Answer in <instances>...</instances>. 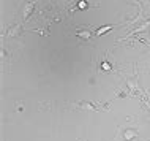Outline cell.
Listing matches in <instances>:
<instances>
[{"label":"cell","instance_id":"cell-4","mask_svg":"<svg viewBox=\"0 0 150 141\" xmlns=\"http://www.w3.org/2000/svg\"><path fill=\"white\" fill-rule=\"evenodd\" d=\"M33 8H35V2H29V3H25L22 8V14H24V19H27L30 16V13L33 11Z\"/></svg>","mask_w":150,"mask_h":141},{"label":"cell","instance_id":"cell-5","mask_svg":"<svg viewBox=\"0 0 150 141\" xmlns=\"http://www.w3.org/2000/svg\"><path fill=\"white\" fill-rule=\"evenodd\" d=\"M122 135H123V140H125V141H131V140L137 135V132L134 130V128H125Z\"/></svg>","mask_w":150,"mask_h":141},{"label":"cell","instance_id":"cell-10","mask_svg":"<svg viewBox=\"0 0 150 141\" xmlns=\"http://www.w3.org/2000/svg\"><path fill=\"white\" fill-rule=\"evenodd\" d=\"M129 2H131V3H136V5L139 6V10L142 11V6H141V2H139V0H129Z\"/></svg>","mask_w":150,"mask_h":141},{"label":"cell","instance_id":"cell-7","mask_svg":"<svg viewBox=\"0 0 150 141\" xmlns=\"http://www.w3.org/2000/svg\"><path fill=\"white\" fill-rule=\"evenodd\" d=\"M76 35H78L79 38H82V40H90L93 33H92V30L86 29V30H78V32H76Z\"/></svg>","mask_w":150,"mask_h":141},{"label":"cell","instance_id":"cell-1","mask_svg":"<svg viewBox=\"0 0 150 141\" xmlns=\"http://www.w3.org/2000/svg\"><path fill=\"white\" fill-rule=\"evenodd\" d=\"M76 108H82V110H92V111H96V110H109V105H96V103H90V102H78L74 103Z\"/></svg>","mask_w":150,"mask_h":141},{"label":"cell","instance_id":"cell-8","mask_svg":"<svg viewBox=\"0 0 150 141\" xmlns=\"http://www.w3.org/2000/svg\"><path fill=\"white\" fill-rule=\"evenodd\" d=\"M76 8H78V10H87V8H88V2H87V0H79L78 5H76Z\"/></svg>","mask_w":150,"mask_h":141},{"label":"cell","instance_id":"cell-6","mask_svg":"<svg viewBox=\"0 0 150 141\" xmlns=\"http://www.w3.org/2000/svg\"><path fill=\"white\" fill-rule=\"evenodd\" d=\"M114 24H109V26H103V27H100L98 30H95V37H101V35H104L106 32H111L112 29H114Z\"/></svg>","mask_w":150,"mask_h":141},{"label":"cell","instance_id":"cell-2","mask_svg":"<svg viewBox=\"0 0 150 141\" xmlns=\"http://www.w3.org/2000/svg\"><path fill=\"white\" fill-rule=\"evenodd\" d=\"M149 27H150V19H149V21H144L142 24H139V26H137V27H134V29H133L131 32H129V33L127 35V37H123V38H122V40H128L129 37H134L136 33H141V32L147 30Z\"/></svg>","mask_w":150,"mask_h":141},{"label":"cell","instance_id":"cell-9","mask_svg":"<svg viewBox=\"0 0 150 141\" xmlns=\"http://www.w3.org/2000/svg\"><path fill=\"white\" fill-rule=\"evenodd\" d=\"M101 68H103L104 71H108V70H111V63L109 62H106V60H104L103 63H101Z\"/></svg>","mask_w":150,"mask_h":141},{"label":"cell","instance_id":"cell-3","mask_svg":"<svg viewBox=\"0 0 150 141\" xmlns=\"http://www.w3.org/2000/svg\"><path fill=\"white\" fill-rule=\"evenodd\" d=\"M19 33H21V26H19V24H14V26L8 27V30H6V37L8 38H16Z\"/></svg>","mask_w":150,"mask_h":141}]
</instances>
